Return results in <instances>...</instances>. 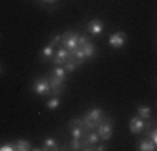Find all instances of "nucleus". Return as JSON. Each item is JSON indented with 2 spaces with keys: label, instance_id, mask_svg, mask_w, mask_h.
I'll return each mask as SVG.
<instances>
[{
  "label": "nucleus",
  "instance_id": "obj_7",
  "mask_svg": "<svg viewBox=\"0 0 157 151\" xmlns=\"http://www.w3.org/2000/svg\"><path fill=\"white\" fill-rule=\"evenodd\" d=\"M50 60H52V64H55V66H63L65 60H69V51H67L65 47H60L59 51H55V55Z\"/></svg>",
  "mask_w": 157,
  "mask_h": 151
},
{
  "label": "nucleus",
  "instance_id": "obj_9",
  "mask_svg": "<svg viewBox=\"0 0 157 151\" xmlns=\"http://www.w3.org/2000/svg\"><path fill=\"white\" fill-rule=\"evenodd\" d=\"M48 82H50V89H52V92H54V96L62 94V91H63V81H60V79H55L54 76H48Z\"/></svg>",
  "mask_w": 157,
  "mask_h": 151
},
{
  "label": "nucleus",
  "instance_id": "obj_23",
  "mask_svg": "<svg viewBox=\"0 0 157 151\" xmlns=\"http://www.w3.org/2000/svg\"><path fill=\"white\" fill-rule=\"evenodd\" d=\"M50 44L54 45V47H57V45L60 44V35H54V37L50 39Z\"/></svg>",
  "mask_w": 157,
  "mask_h": 151
},
{
  "label": "nucleus",
  "instance_id": "obj_2",
  "mask_svg": "<svg viewBox=\"0 0 157 151\" xmlns=\"http://www.w3.org/2000/svg\"><path fill=\"white\" fill-rule=\"evenodd\" d=\"M78 35H80V34L74 32V30L63 32L62 35H60V44H62V47H65L69 52L75 51V49L78 47Z\"/></svg>",
  "mask_w": 157,
  "mask_h": 151
},
{
  "label": "nucleus",
  "instance_id": "obj_14",
  "mask_svg": "<svg viewBox=\"0 0 157 151\" xmlns=\"http://www.w3.org/2000/svg\"><path fill=\"white\" fill-rule=\"evenodd\" d=\"M69 131L72 134V138H77V139H80L82 136L87 133V129L84 126H69Z\"/></svg>",
  "mask_w": 157,
  "mask_h": 151
},
{
  "label": "nucleus",
  "instance_id": "obj_22",
  "mask_svg": "<svg viewBox=\"0 0 157 151\" xmlns=\"http://www.w3.org/2000/svg\"><path fill=\"white\" fill-rule=\"evenodd\" d=\"M149 139H151L154 145H157V131H155V128H152V129L149 131Z\"/></svg>",
  "mask_w": 157,
  "mask_h": 151
},
{
  "label": "nucleus",
  "instance_id": "obj_12",
  "mask_svg": "<svg viewBox=\"0 0 157 151\" xmlns=\"http://www.w3.org/2000/svg\"><path fill=\"white\" fill-rule=\"evenodd\" d=\"M80 49H82V52H84L85 59H94V57H95L97 47H95L94 44H90V42H85L84 45H80Z\"/></svg>",
  "mask_w": 157,
  "mask_h": 151
},
{
  "label": "nucleus",
  "instance_id": "obj_16",
  "mask_svg": "<svg viewBox=\"0 0 157 151\" xmlns=\"http://www.w3.org/2000/svg\"><path fill=\"white\" fill-rule=\"evenodd\" d=\"M137 116H139V118H142V119H149L151 118V108H149V106H139V108H137Z\"/></svg>",
  "mask_w": 157,
  "mask_h": 151
},
{
  "label": "nucleus",
  "instance_id": "obj_1",
  "mask_svg": "<svg viewBox=\"0 0 157 151\" xmlns=\"http://www.w3.org/2000/svg\"><path fill=\"white\" fill-rule=\"evenodd\" d=\"M104 119H105V114H104V111L100 108H94V109H90V111H87V112H85V116L82 118L84 126H85V129H87V131L95 129V128L99 126Z\"/></svg>",
  "mask_w": 157,
  "mask_h": 151
},
{
  "label": "nucleus",
  "instance_id": "obj_21",
  "mask_svg": "<svg viewBox=\"0 0 157 151\" xmlns=\"http://www.w3.org/2000/svg\"><path fill=\"white\" fill-rule=\"evenodd\" d=\"M0 151H13V143H2Z\"/></svg>",
  "mask_w": 157,
  "mask_h": 151
},
{
  "label": "nucleus",
  "instance_id": "obj_24",
  "mask_svg": "<svg viewBox=\"0 0 157 151\" xmlns=\"http://www.w3.org/2000/svg\"><path fill=\"white\" fill-rule=\"evenodd\" d=\"M85 42H89V37L87 35H78V47H80V45H84Z\"/></svg>",
  "mask_w": 157,
  "mask_h": 151
},
{
  "label": "nucleus",
  "instance_id": "obj_8",
  "mask_svg": "<svg viewBox=\"0 0 157 151\" xmlns=\"http://www.w3.org/2000/svg\"><path fill=\"white\" fill-rule=\"evenodd\" d=\"M102 30H104V22L100 18H94L87 24V32L92 34V35H99V34H102Z\"/></svg>",
  "mask_w": 157,
  "mask_h": 151
},
{
  "label": "nucleus",
  "instance_id": "obj_26",
  "mask_svg": "<svg viewBox=\"0 0 157 151\" xmlns=\"http://www.w3.org/2000/svg\"><path fill=\"white\" fill-rule=\"evenodd\" d=\"M42 2H45V3H57V0H42Z\"/></svg>",
  "mask_w": 157,
  "mask_h": 151
},
{
  "label": "nucleus",
  "instance_id": "obj_6",
  "mask_svg": "<svg viewBox=\"0 0 157 151\" xmlns=\"http://www.w3.org/2000/svg\"><path fill=\"white\" fill-rule=\"evenodd\" d=\"M125 42H127V35H125L124 32H114L109 37V44H110V47H114V49L124 47Z\"/></svg>",
  "mask_w": 157,
  "mask_h": 151
},
{
  "label": "nucleus",
  "instance_id": "obj_4",
  "mask_svg": "<svg viewBox=\"0 0 157 151\" xmlns=\"http://www.w3.org/2000/svg\"><path fill=\"white\" fill-rule=\"evenodd\" d=\"M95 131H97V134H99L100 141L110 139V136L114 134V123H112V119H104L102 123L95 128Z\"/></svg>",
  "mask_w": 157,
  "mask_h": 151
},
{
  "label": "nucleus",
  "instance_id": "obj_10",
  "mask_svg": "<svg viewBox=\"0 0 157 151\" xmlns=\"http://www.w3.org/2000/svg\"><path fill=\"white\" fill-rule=\"evenodd\" d=\"M54 54H55V47L52 44H48V45H45V47L42 49V51H40V60H42V62H48V60H50L52 57H54Z\"/></svg>",
  "mask_w": 157,
  "mask_h": 151
},
{
  "label": "nucleus",
  "instance_id": "obj_17",
  "mask_svg": "<svg viewBox=\"0 0 157 151\" xmlns=\"http://www.w3.org/2000/svg\"><path fill=\"white\" fill-rule=\"evenodd\" d=\"M50 76H54L55 79H60V81H65L67 72H65V69H63V66H57L54 71H52V74H50Z\"/></svg>",
  "mask_w": 157,
  "mask_h": 151
},
{
  "label": "nucleus",
  "instance_id": "obj_11",
  "mask_svg": "<svg viewBox=\"0 0 157 151\" xmlns=\"http://www.w3.org/2000/svg\"><path fill=\"white\" fill-rule=\"evenodd\" d=\"M32 149H37V151H55V149H59V143L55 141L54 138H47L40 148H32Z\"/></svg>",
  "mask_w": 157,
  "mask_h": 151
},
{
  "label": "nucleus",
  "instance_id": "obj_3",
  "mask_svg": "<svg viewBox=\"0 0 157 151\" xmlns=\"http://www.w3.org/2000/svg\"><path fill=\"white\" fill-rule=\"evenodd\" d=\"M32 91L39 96H50L52 94V89H50V82H48V77H39L33 81L32 84Z\"/></svg>",
  "mask_w": 157,
  "mask_h": 151
},
{
  "label": "nucleus",
  "instance_id": "obj_20",
  "mask_svg": "<svg viewBox=\"0 0 157 151\" xmlns=\"http://www.w3.org/2000/svg\"><path fill=\"white\" fill-rule=\"evenodd\" d=\"M77 67V64L74 62V60H65V64H63V69H65V72H74Z\"/></svg>",
  "mask_w": 157,
  "mask_h": 151
},
{
  "label": "nucleus",
  "instance_id": "obj_5",
  "mask_svg": "<svg viewBox=\"0 0 157 151\" xmlns=\"http://www.w3.org/2000/svg\"><path fill=\"white\" fill-rule=\"evenodd\" d=\"M129 129H130L132 134H139V133H142V131H145L147 129L145 119L139 118V116H134V118L130 119V123H129Z\"/></svg>",
  "mask_w": 157,
  "mask_h": 151
},
{
  "label": "nucleus",
  "instance_id": "obj_25",
  "mask_svg": "<svg viewBox=\"0 0 157 151\" xmlns=\"http://www.w3.org/2000/svg\"><path fill=\"white\" fill-rule=\"evenodd\" d=\"M94 149H97V151H104V149H107V146H105V145H95Z\"/></svg>",
  "mask_w": 157,
  "mask_h": 151
},
{
  "label": "nucleus",
  "instance_id": "obj_18",
  "mask_svg": "<svg viewBox=\"0 0 157 151\" xmlns=\"http://www.w3.org/2000/svg\"><path fill=\"white\" fill-rule=\"evenodd\" d=\"M59 106H60V97H59V96H54L52 99H48V101H47V109H50V111L57 109Z\"/></svg>",
  "mask_w": 157,
  "mask_h": 151
},
{
  "label": "nucleus",
  "instance_id": "obj_15",
  "mask_svg": "<svg viewBox=\"0 0 157 151\" xmlns=\"http://www.w3.org/2000/svg\"><path fill=\"white\" fill-rule=\"evenodd\" d=\"M139 149L140 151H154L155 149V145L151 141V139L145 138V139H142V141L139 143Z\"/></svg>",
  "mask_w": 157,
  "mask_h": 151
},
{
  "label": "nucleus",
  "instance_id": "obj_19",
  "mask_svg": "<svg viewBox=\"0 0 157 151\" xmlns=\"http://www.w3.org/2000/svg\"><path fill=\"white\" fill-rule=\"evenodd\" d=\"M67 148H69V149H74V151L82 149V141H80V139H77V138H72L69 143H67Z\"/></svg>",
  "mask_w": 157,
  "mask_h": 151
},
{
  "label": "nucleus",
  "instance_id": "obj_27",
  "mask_svg": "<svg viewBox=\"0 0 157 151\" xmlns=\"http://www.w3.org/2000/svg\"><path fill=\"white\" fill-rule=\"evenodd\" d=\"M3 72V69H2V66H0V74H2Z\"/></svg>",
  "mask_w": 157,
  "mask_h": 151
},
{
  "label": "nucleus",
  "instance_id": "obj_13",
  "mask_svg": "<svg viewBox=\"0 0 157 151\" xmlns=\"http://www.w3.org/2000/svg\"><path fill=\"white\" fill-rule=\"evenodd\" d=\"M29 149H32V145L27 139H17L13 143V151H29Z\"/></svg>",
  "mask_w": 157,
  "mask_h": 151
}]
</instances>
